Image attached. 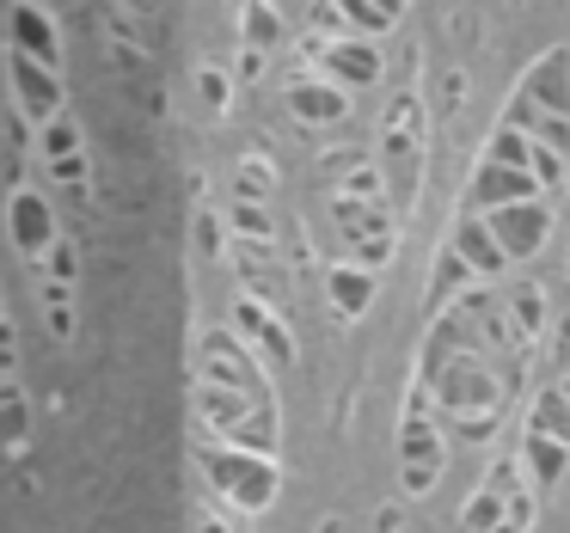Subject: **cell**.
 I'll return each instance as SVG.
<instances>
[{
  "label": "cell",
  "mask_w": 570,
  "mask_h": 533,
  "mask_svg": "<svg viewBox=\"0 0 570 533\" xmlns=\"http://www.w3.org/2000/svg\"><path fill=\"white\" fill-rule=\"evenodd\" d=\"M295 105H307L313 117H337V99H325V92H307V99H295Z\"/></svg>",
  "instance_id": "cell-5"
},
{
  "label": "cell",
  "mask_w": 570,
  "mask_h": 533,
  "mask_svg": "<svg viewBox=\"0 0 570 533\" xmlns=\"http://www.w3.org/2000/svg\"><path fill=\"white\" fill-rule=\"evenodd\" d=\"M491 234H509V251H528L546 234V221H540V209H503V215H491Z\"/></svg>",
  "instance_id": "cell-1"
},
{
  "label": "cell",
  "mask_w": 570,
  "mask_h": 533,
  "mask_svg": "<svg viewBox=\"0 0 570 533\" xmlns=\"http://www.w3.org/2000/svg\"><path fill=\"white\" fill-rule=\"evenodd\" d=\"M337 300H344V307H362V300H368V283H350V276H337Z\"/></svg>",
  "instance_id": "cell-4"
},
{
  "label": "cell",
  "mask_w": 570,
  "mask_h": 533,
  "mask_svg": "<svg viewBox=\"0 0 570 533\" xmlns=\"http://www.w3.org/2000/svg\"><path fill=\"white\" fill-rule=\"evenodd\" d=\"M19 38H26V43H38L43 56H56V43L43 38V19H38V13H19Z\"/></svg>",
  "instance_id": "cell-3"
},
{
  "label": "cell",
  "mask_w": 570,
  "mask_h": 533,
  "mask_svg": "<svg viewBox=\"0 0 570 533\" xmlns=\"http://www.w3.org/2000/svg\"><path fill=\"white\" fill-rule=\"evenodd\" d=\"M332 68H337L344 80H374V56H368V50H337Z\"/></svg>",
  "instance_id": "cell-2"
}]
</instances>
